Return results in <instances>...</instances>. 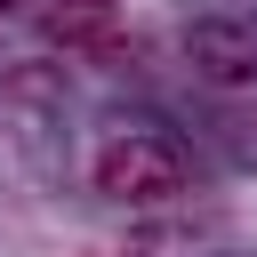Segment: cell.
I'll return each mask as SVG.
<instances>
[{"label":"cell","mask_w":257,"mask_h":257,"mask_svg":"<svg viewBox=\"0 0 257 257\" xmlns=\"http://www.w3.org/2000/svg\"><path fill=\"white\" fill-rule=\"evenodd\" d=\"M96 193H104V201H128V209L177 201V193H185V153H177V137H161V128H120V137L96 153Z\"/></svg>","instance_id":"obj_1"},{"label":"cell","mask_w":257,"mask_h":257,"mask_svg":"<svg viewBox=\"0 0 257 257\" xmlns=\"http://www.w3.org/2000/svg\"><path fill=\"white\" fill-rule=\"evenodd\" d=\"M64 8H72V16H104L112 0H64Z\"/></svg>","instance_id":"obj_3"},{"label":"cell","mask_w":257,"mask_h":257,"mask_svg":"<svg viewBox=\"0 0 257 257\" xmlns=\"http://www.w3.org/2000/svg\"><path fill=\"white\" fill-rule=\"evenodd\" d=\"M0 8H8V0H0Z\"/></svg>","instance_id":"obj_4"},{"label":"cell","mask_w":257,"mask_h":257,"mask_svg":"<svg viewBox=\"0 0 257 257\" xmlns=\"http://www.w3.org/2000/svg\"><path fill=\"white\" fill-rule=\"evenodd\" d=\"M185 64L209 88H257V24H241V16L185 24Z\"/></svg>","instance_id":"obj_2"}]
</instances>
